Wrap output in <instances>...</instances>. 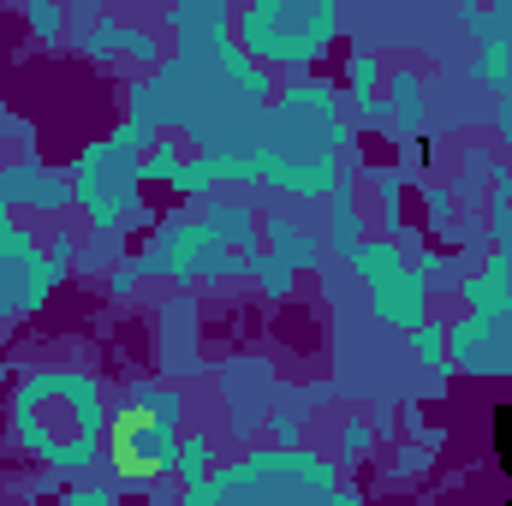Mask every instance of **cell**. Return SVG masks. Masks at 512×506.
<instances>
[{"instance_id": "obj_1", "label": "cell", "mask_w": 512, "mask_h": 506, "mask_svg": "<svg viewBox=\"0 0 512 506\" xmlns=\"http://www.w3.org/2000/svg\"><path fill=\"white\" fill-rule=\"evenodd\" d=\"M495 441H501V465L512 471V405L501 411V423H495Z\"/></svg>"}]
</instances>
